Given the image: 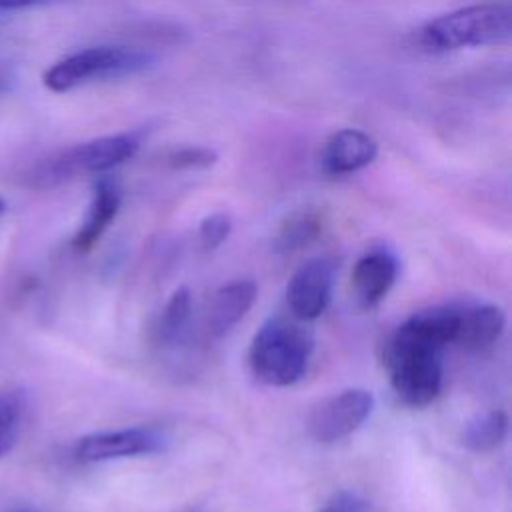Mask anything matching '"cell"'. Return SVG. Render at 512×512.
Segmentation results:
<instances>
[{"label": "cell", "instance_id": "cell-23", "mask_svg": "<svg viewBox=\"0 0 512 512\" xmlns=\"http://www.w3.org/2000/svg\"><path fill=\"white\" fill-rule=\"evenodd\" d=\"M12 512H38V510H32V508H16Z\"/></svg>", "mask_w": 512, "mask_h": 512}, {"label": "cell", "instance_id": "cell-6", "mask_svg": "<svg viewBox=\"0 0 512 512\" xmlns=\"http://www.w3.org/2000/svg\"><path fill=\"white\" fill-rule=\"evenodd\" d=\"M374 410V396L364 388H348L324 398L308 416V432L316 442H338L356 432Z\"/></svg>", "mask_w": 512, "mask_h": 512}, {"label": "cell", "instance_id": "cell-2", "mask_svg": "<svg viewBox=\"0 0 512 512\" xmlns=\"http://www.w3.org/2000/svg\"><path fill=\"white\" fill-rule=\"evenodd\" d=\"M312 352L314 334L308 328L272 318L254 334L248 348V366L258 382L284 388L304 376Z\"/></svg>", "mask_w": 512, "mask_h": 512}, {"label": "cell", "instance_id": "cell-3", "mask_svg": "<svg viewBox=\"0 0 512 512\" xmlns=\"http://www.w3.org/2000/svg\"><path fill=\"white\" fill-rule=\"evenodd\" d=\"M512 36V8L504 2L466 6L430 20L420 30V44L428 52H448L470 46L508 42Z\"/></svg>", "mask_w": 512, "mask_h": 512}, {"label": "cell", "instance_id": "cell-24", "mask_svg": "<svg viewBox=\"0 0 512 512\" xmlns=\"http://www.w3.org/2000/svg\"><path fill=\"white\" fill-rule=\"evenodd\" d=\"M6 212V204H4V200L0 198V216Z\"/></svg>", "mask_w": 512, "mask_h": 512}, {"label": "cell", "instance_id": "cell-11", "mask_svg": "<svg viewBox=\"0 0 512 512\" xmlns=\"http://www.w3.org/2000/svg\"><path fill=\"white\" fill-rule=\"evenodd\" d=\"M120 200V186L114 178L100 176L94 182L86 216L72 238V248L76 252H88L102 238V234L120 210Z\"/></svg>", "mask_w": 512, "mask_h": 512}, {"label": "cell", "instance_id": "cell-16", "mask_svg": "<svg viewBox=\"0 0 512 512\" xmlns=\"http://www.w3.org/2000/svg\"><path fill=\"white\" fill-rule=\"evenodd\" d=\"M190 312H192V294L188 288L182 286L172 292V296L168 298L158 318V326H156L158 338L164 342L174 340L180 334V330L186 326Z\"/></svg>", "mask_w": 512, "mask_h": 512}, {"label": "cell", "instance_id": "cell-9", "mask_svg": "<svg viewBox=\"0 0 512 512\" xmlns=\"http://www.w3.org/2000/svg\"><path fill=\"white\" fill-rule=\"evenodd\" d=\"M398 276V260L386 248L368 250L364 256L358 258L352 270V294L356 302L370 310L376 308L390 288L394 286Z\"/></svg>", "mask_w": 512, "mask_h": 512}, {"label": "cell", "instance_id": "cell-7", "mask_svg": "<svg viewBox=\"0 0 512 512\" xmlns=\"http://www.w3.org/2000/svg\"><path fill=\"white\" fill-rule=\"evenodd\" d=\"M166 442V436L158 428L132 426L82 436L74 448V454L82 462H106L116 458L162 452L166 448Z\"/></svg>", "mask_w": 512, "mask_h": 512}, {"label": "cell", "instance_id": "cell-21", "mask_svg": "<svg viewBox=\"0 0 512 512\" xmlns=\"http://www.w3.org/2000/svg\"><path fill=\"white\" fill-rule=\"evenodd\" d=\"M14 80H16V74H14L12 66L6 62H0V94L8 92L14 84Z\"/></svg>", "mask_w": 512, "mask_h": 512}, {"label": "cell", "instance_id": "cell-8", "mask_svg": "<svg viewBox=\"0 0 512 512\" xmlns=\"http://www.w3.org/2000/svg\"><path fill=\"white\" fill-rule=\"evenodd\" d=\"M334 270L324 258L304 262L288 280L286 304L298 322L316 320L328 306L332 296Z\"/></svg>", "mask_w": 512, "mask_h": 512}, {"label": "cell", "instance_id": "cell-1", "mask_svg": "<svg viewBox=\"0 0 512 512\" xmlns=\"http://www.w3.org/2000/svg\"><path fill=\"white\" fill-rule=\"evenodd\" d=\"M458 304L412 314L390 336L384 364L394 394L412 408L428 406L442 388V352L454 342Z\"/></svg>", "mask_w": 512, "mask_h": 512}, {"label": "cell", "instance_id": "cell-14", "mask_svg": "<svg viewBox=\"0 0 512 512\" xmlns=\"http://www.w3.org/2000/svg\"><path fill=\"white\" fill-rule=\"evenodd\" d=\"M506 436H508V414L500 408H492L488 412L474 416L466 424L462 432V442L468 450L476 454H484L502 446Z\"/></svg>", "mask_w": 512, "mask_h": 512}, {"label": "cell", "instance_id": "cell-12", "mask_svg": "<svg viewBox=\"0 0 512 512\" xmlns=\"http://www.w3.org/2000/svg\"><path fill=\"white\" fill-rule=\"evenodd\" d=\"M506 316L494 304H458L454 344L464 350H484L504 332Z\"/></svg>", "mask_w": 512, "mask_h": 512}, {"label": "cell", "instance_id": "cell-15", "mask_svg": "<svg viewBox=\"0 0 512 512\" xmlns=\"http://www.w3.org/2000/svg\"><path fill=\"white\" fill-rule=\"evenodd\" d=\"M322 230V218L314 210H302L292 214L290 218L284 220L280 226L276 238H274V248L278 252H296L302 250L304 246L312 244Z\"/></svg>", "mask_w": 512, "mask_h": 512}, {"label": "cell", "instance_id": "cell-5", "mask_svg": "<svg viewBox=\"0 0 512 512\" xmlns=\"http://www.w3.org/2000/svg\"><path fill=\"white\" fill-rule=\"evenodd\" d=\"M154 64L152 54L126 46H94L74 52L52 64L42 82L52 92H68L94 80L122 78L148 70Z\"/></svg>", "mask_w": 512, "mask_h": 512}, {"label": "cell", "instance_id": "cell-4", "mask_svg": "<svg viewBox=\"0 0 512 512\" xmlns=\"http://www.w3.org/2000/svg\"><path fill=\"white\" fill-rule=\"evenodd\" d=\"M140 146L136 134H114L60 150L30 168L26 182L34 188H54L80 174H102L130 160Z\"/></svg>", "mask_w": 512, "mask_h": 512}, {"label": "cell", "instance_id": "cell-17", "mask_svg": "<svg viewBox=\"0 0 512 512\" xmlns=\"http://www.w3.org/2000/svg\"><path fill=\"white\" fill-rule=\"evenodd\" d=\"M22 400L16 392H0V456L12 450L20 434Z\"/></svg>", "mask_w": 512, "mask_h": 512}, {"label": "cell", "instance_id": "cell-19", "mask_svg": "<svg viewBox=\"0 0 512 512\" xmlns=\"http://www.w3.org/2000/svg\"><path fill=\"white\" fill-rule=\"evenodd\" d=\"M168 162L172 168L178 170H190V168H208L216 162V152L204 146H186L180 150H174L168 156Z\"/></svg>", "mask_w": 512, "mask_h": 512}, {"label": "cell", "instance_id": "cell-18", "mask_svg": "<svg viewBox=\"0 0 512 512\" xmlns=\"http://www.w3.org/2000/svg\"><path fill=\"white\" fill-rule=\"evenodd\" d=\"M230 230H232V222L228 214L214 212L206 216L198 228V242L202 250H208V252L216 250L230 236Z\"/></svg>", "mask_w": 512, "mask_h": 512}, {"label": "cell", "instance_id": "cell-13", "mask_svg": "<svg viewBox=\"0 0 512 512\" xmlns=\"http://www.w3.org/2000/svg\"><path fill=\"white\" fill-rule=\"evenodd\" d=\"M256 294L258 286L250 278H238L220 286L210 302L208 328L212 336H222L238 324L256 302Z\"/></svg>", "mask_w": 512, "mask_h": 512}, {"label": "cell", "instance_id": "cell-10", "mask_svg": "<svg viewBox=\"0 0 512 512\" xmlns=\"http://www.w3.org/2000/svg\"><path fill=\"white\" fill-rule=\"evenodd\" d=\"M376 154L378 146L372 136L356 128H344L326 140L320 154V166L328 176H342L366 168Z\"/></svg>", "mask_w": 512, "mask_h": 512}, {"label": "cell", "instance_id": "cell-20", "mask_svg": "<svg viewBox=\"0 0 512 512\" xmlns=\"http://www.w3.org/2000/svg\"><path fill=\"white\" fill-rule=\"evenodd\" d=\"M362 500L348 490H340L332 494V498L326 502L322 512H362Z\"/></svg>", "mask_w": 512, "mask_h": 512}, {"label": "cell", "instance_id": "cell-22", "mask_svg": "<svg viewBox=\"0 0 512 512\" xmlns=\"http://www.w3.org/2000/svg\"><path fill=\"white\" fill-rule=\"evenodd\" d=\"M48 0H0V10H18V8H28V6H36Z\"/></svg>", "mask_w": 512, "mask_h": 512}]
</instances>
